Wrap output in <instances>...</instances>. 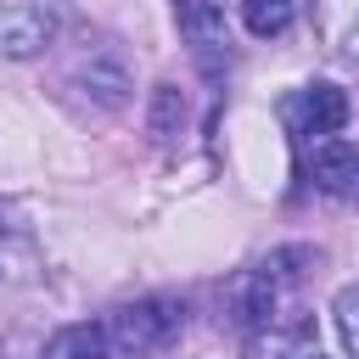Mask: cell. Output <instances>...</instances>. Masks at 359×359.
<instances>
[{"label":"cell","instance_id":"4","mask_svg":"<svg viewBox=\"0 0 359 359\" xmlns=\"http://www.w3.org/2000/svg\"><path fill=\"white\" fill-rule=\"evenodd\" d=\"M286 118H292L303 135H337V129L348 123V95H342L337 84H309V90L286 107Z\"/></svg>","mask_w":359,"mask_h":359},{"label":"cell","instance_id":"13","mask_svg":"<svg viewBox=\"0 0 359 359\" xmlns=\"http://www.w3.org/2000/svg\"><path fill=\"white\" fill-rule=\"evenodd\" d=\"M348 196H359V174H353V191H348Z\"/></svg>","mask_w":359,"mask_h":359},{"label":"cell","instance_id":"5","mask_svg":"<svg viewBox=\"0 0 359 359\" xmlns=\"http://www.w3.org/2000/svg\"><path fill=\"white\" fill-rule=\"evenodd\" d=\"M180 28L191 34V45H196L202 67H213V56L230 45V34H224V6H219V0H185Z\"/></svg>","mask_w":359,"mask_h":359},{"label":"cell","instance_id":"2","mask_svg":"<svg viewBox=\"0 0 359 359\" xmlns=\"http://www.w3.org/2000/svg\"><path fill=\"white\" fill-rule=\"evenodd\" d=\"M56 6H45V0H11V6H0V56L6 62H34V56H45L50 50V39H56Z\"/></svg>","mask_w":359,"mask_h":359},{"label":"cell","instance_id":"14","mask_svg":"<svg viewBox=\"0 0 359 359\" xmlns=\"http://www.w3.org/2000/svg\"><path fill=\"white\" fill-rule=\"evenodd\" d=\"M101 359H107V353H101Z\"/></svg>","mask_w":359,"mask_h":359},{"label":"cell","instance_id":"3","mask_svg":"<svg viewBox=\"0 0 359 359\" xmlns=\"http://www.w3.org/2000/svg\"><path fill=\"white\" fill-rule=\"evenodd\" d=\"M67 90L90 107V112H101V118H112V112H123L129 107V90H135V79H129V67L118 62V56H90V62H79L73 73H67Z\"/></svg>","mask_w":359,"mask_h":359},{"label":"cell","instance_id":"7","mask_svg":"<svg viewBox=\"0 0 359 359\" xmlns=\"http://www.w3.org/2000/svg\"><path fill=\"white\" fill-rule=\"evenodd\" d=\"M230 309H236V320L252 331V325H269L275 320V280L264 275V269H247L241 280H236V292H230Z\"/></svg>","mask_w":359,"mask_h":359},{"label":"cell","instance_id":"6","mask_svg":"<svg viewBox=\"0 0 359 359\" xmlns=\"http://www.w3.org/2000/svg\"><path fill=\"white\" fill-rule=\"evenodd\" d=\"M353 174H359V146H348V140H320L314 146V185L320 191L348 196L353 191Z\"/></svg>","mask_w":359,"mask_h":359},{"label":"cell","instance_id":"11","mask_svg":"<svg viewBox=\"0 0 359 359\" xmlns=\"http://www.w3.org/2000/svg\"><path fill=\"white\" fill-rule=\"evenodd\" d=\"M331 314H337V337H342V348L359 359V286H342V292L331 297Z\"/></svg>","mask_w":359,"mask_h":359},{"label":"cell","instance_id":"8","mask_svg":"<svg viewBox=\"0 0 359 359\" xmlns=\"http://www.w3.org/2000/svg\"><path fill=\"white\" fill-rule=\"evenodd\" d=\"M180 129H185V95H180L174 84H157V90H151V107H146V135H151L157 146H168Z\"/></svg>","mask_w":359,"mask_h":359},{"label":"cell","instance_id":"9","mask_svg":"<svg viewBox=\"0 0 359 359\" xmlns=\"http://www.w3.org/2000/svg\"><path fill=\"white\" fill-rule=\"evenodd\" d=\"M101 353H107V325H90V320L56 331L45 348V359H101Z\"/></svg>","mask_w":359,"mask_h":359},{"label":"cell","instance_id":"1","mask_svg":"<svg viewBox=\"0 0 359 359\" xmlns=\"http://www.w3.org/2000/svg\"><path fill=\"white\" fill-rule=\"evenodd\" d=\"M185 325V309L168 303V297H140V303H123L107 325V342L123 353V359H151L163 353Z\"/></svg>","mask_w":359,"mask_h":359},{"label":"cell","instance_id":"12","mask_svg":"<svg viewBox=\"0 0 359 359\" xmlns=\"http://www.w3.org/2000/svg\"><path fill=\"white\" fill-rule=\"evenodd\" d=\"M297 359H325V353H320V348H309V353H297Z\"/></svg>","mask_w":359,"mask_h":359},{"label":"cell","instance_id":"10","mask_svg":"<svg viewBox=\"0 0 359 359\" xmlns=\"http://www.w3.org/2000/svg\"><path fill=\"white\" fill-rule=\"evenodd\" d=\"M241 28L258 39H275L292 28V0H241Z\"/></svg>","mask_w":359,"mask_h":359}]
</instances>
